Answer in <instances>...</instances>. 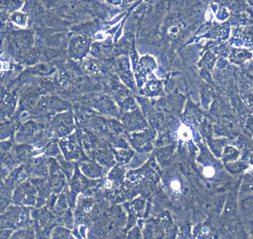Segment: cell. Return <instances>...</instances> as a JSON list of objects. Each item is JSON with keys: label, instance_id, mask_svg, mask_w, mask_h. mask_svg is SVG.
I'll list each match as a JSON object with an SVG mask.
<instances>
[{"label": "cell", "instance_id": "6da1fadb", "mask_svg": "<svg viewBox=\"0 0 253 239\" xmlns=\"http://www.w3.org/2000/svg\"><path fill=\"white\" fill-rule=\"evenodd\" d=\"M182 130H180V137L183 140H188L190 139L191 135L190 134V132L188 128L185 126H182Z\"/></svg>", "mask_w": 253, "mask_h": 239}, {"label": "cell", "instance_id": "7a4b0ae2", "mask_svg": "<svg viewBox=\"0 0 253 239\" xmlns=\"http://www.w3.org/2000/svg\"><path fill=\"white\" fill-rule=\"evenodd\" d=\"M215 173V170L212 166H207L204 168L203 170V174L207 178H211L214 176Z\"/></svg>", "mask_w": 253, "mask_h": 239}, {"label": "cell", "instance_id": "3957f363", "mask_svg": "<svg viewBox=\"0 0 253 239\" xmlns=\"http://www.w3.org/2000/svg\"><path fill=\"white\" fill-rule=\"evenodd\" d=\"M171 187L175 190H178L180 189V183L178 180H173L171 183Z\"/></svg>", "mask_w": 253, "mask_h": 239}]
</instances>
